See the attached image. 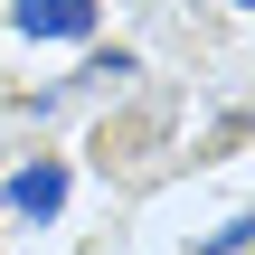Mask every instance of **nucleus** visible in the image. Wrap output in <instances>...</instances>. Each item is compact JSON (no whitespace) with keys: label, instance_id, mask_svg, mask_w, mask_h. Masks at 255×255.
Masks as SVG:
<instances>
[{"label":"nucleus","instance_id":"f257e3e1","mask_svg":"<svg viewBox=\"0 0 255 255\" xmlns=\"http://www.w3.org/2000/svg\"><path fill=\"white\" fill-rule=\"evenodd\" d=\"M9 28H19V38H85V28H95V0H19Z\"/></svg>","mask_w":255,"mask_h":255},{"label":"nucleus","instance_id":"f03ea898","mask_svg":"<svg viewBox=\"0 0 255 255\" xmlns=\"http://www.w3.org/2000/svg\"><path fill=\"white\" fill-rule=\"evenodd\" d=\"M9 208H19V218H57V208H66V170H57V161H28V170L9 180Z\"/></svg>","mask_w":255,"mask_h":255}]
</instances>
